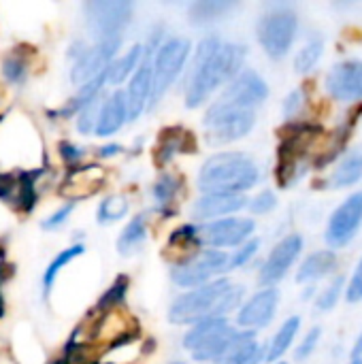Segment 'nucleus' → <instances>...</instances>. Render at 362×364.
<instances>
[{
    "label": "nucleus",
    "mask_w": 362,
    "mask_h": 364,
    "mask_svg": "<svg viewBox=\"0 0 362 364\" xmlns=\"http://www.w3.org/2000/svg\"><path fill=\"white\" fill-rule=\"evenodd\" d=\"M247 49L241 43H224L220 36H207L194 51L192 68L186 79V107H201L218 87L226 85L243 70Z\"/></svg>",
    "instance_id": "f257e3e1"
},
{
    "label": "nucleus",
    "mask_w": 362,
    "mask_h": 364,
    "mask_svg": "<svg viewBox=\"0 0 362 364\" xmlns=\"http://www.w3.org/2000/svg\"><path fill=\"white\" fill-rule=\"evenodd\" d=\"M243 294V286H237L224 277L213 279L177 296L169 307V322L177 326H194L196 322L209 318H226V314L241 307Z\"/></svg>",
    "instance_id": "f03ea898"
},
{
    "label": "nucleus",
    "mask_w": 362,
    "mask_h": 364,
    "mask_svg": "<svg viewBox=\"0 0 362 364\" xmlns=\"http://www.w3.org/2000/svg\"><path fill=\"white\" fill-rule=\"evenodd\" d=\"M322 134H324L322 124L312 119H292L284 126L280 149H277V168H275L280 188L288 190L305 177L314 160L312 149Z\"/></svg>",
    "instance_id": "7ed1b4c3"
},
{
    "label": "nucleus",
    "mask_w": 362,
    "mask_h": 364,
    "mask_svg": "<svg viewBox=\"0 0 362 364\" xmlns=\"http://www.w3.org/2000/svg\"><path fill=\"white\" fill-rule=\"evenodd\" d=\"M260 181L256 160L241 151H222L207 158L198 171L203 194H245Z\"/></svg>",
    "instance_id": "20e7f679"
},
{
    "label": "nucleus",
    "mask_w": 362,
    "mask_h": 364,
    "mask_svg": "<svg viewBox=\"0 0 362 364\" xmlns=\"http://www.w3.org/2000/svg\"><path fill=\"white\" fill-rule=\"evenodd\" d=\"M299 34V15L288 4H275L260 15L256 36L262 51L271 60H282L290 53Z\"/></svg>",
    "instance_id": "39448f33"
},
{
    "label": "nucleus",
    "mask_w": 362,
    "mask_h": 364,
    "mask_svg": "<svg viewBox=\"0 0 362 364\" xmlns=\"http://www.w3.org/2000/svg\"><path fill=\"white\" fill-rule=\"evenodd\" d=\"M203 126L207 132V141L211 145L235 143L254 130L256 111L243 109V107L226 102V100H218L207 109V113L203 117Z\"/></svg>",
    "instance_id": "423d86ee"
},
{
    "label": "nucleus",
    "mask_w": 362,
    "mask_h": 364,
    "mask_svg": "<svg viewBox=\"0 0 362 364\" xmlns=\"http://www.w3.org/2000/svg\"><path fill=\"white\" fill-rule=\"evenodd\" d=\"M192 43L186 36H171L162 45L156 47L151 53V90H149V105L160 102V98L169 92V87L181 75L188 58H190Z\"/></svg>",
    "instance_id": "0eeeda50"
},
{
    "label": "nucleus",
    "mask_w": 362,
    "mask_h": 364,
    "mask_svg": "<svg viewBox=\"0 0 362 364\" xmlns=\"http://www.w3.org/2000/svg\"><path fill=\"white\" fill-rule=\"evenodd\" d=\"M230 269V256L220 250H198L194 256L173 264L171 279L181 288H201Z\"/></svg>",
    "instance_id": "6e6552de"
},
{
    "label": "nucleus",
    "mask_w": 362,
    "mask_h": 364,
    "mask_svg": "<svg viewBox=\"0 0 362 364\" xmlns=\"http://www.w3.org/2000/svg\"><path fill=\"white\" fill-rule=\"evenodd\" d=\"M134 4L128 0H96L83 4L85 23L96 41L122 38V30L132 19Z\"/></svg>",
    "instance_id": "1a4fd4ad"
},
{
    "label": "nucleus",
    "mask_w": 362,
    "mask_h": 364,
    "mask_svg": "<svg viewBox=\"0 0 362 364\" xmlns=\"http://www.w3.org/2000/svg\"><path fill=\"white\" fill-rule=\"evenodd\" d=\"M256 230V222L250 218H222L213 222H205L194 226V235L198 245L207 250H228V247H239L245 241L252 239Z\"/></svg>",
    "instance_id": "9d476101"
},
{
    "label": "nucleus",
    "mask_w": 362,
    "mask_h": 364,
    "mask_svg": "<svg viewBox=\"0 0 362 364\" xmlns=\"http://www.w3.org/2000/svg\"><path fill=\"white\" fill-rule=\"evenodd\" d=\"M362 228V190L352 192L344 203L331 213L326 222V245L329 250L337 252L341 247H348Z\"/></svg>",
    "instance_id": "9b49d317"
},
{
    "label": "nucleus",
    "mask_w": 362,
    "mask_h": 364,
    "mask_svg": "<svg viewBox=\"0 0 362 364\" xmlns=\"http://www.w3.org/2000/svg\"><path fill=\"white\" fill-rule=\"evenodd\" d=\"M305 247V241L301 235H288L284 237L267 256V260L260 267V275L258 282L262 284V288H275L288 273L290 269L297 264V260L301 258Z\"/></svg>",
    "instance_id": "f8f14e48"
},
{
    "label": "nucleus",
    "mask_w": 362,
    "mask_h": 364,
    "mask_svg": "<svg viewBox=\"0 0 362 364\" xmlns=\"http://www.w3.org/2000/svg\"><path fill=\"white\" fill-rule=\"evenodd\" d=\"M326 94L346 105H358L362 100V60L348 58L337 62L324 77Z\"/></svg>",
    "instance_id": "ddd939ff"
},
{
    "label": "nucleus",
    "mask_w": 362,
    "mask_h": 364,
    "mask_svg": "<svg viewBox=\"0 0 362 364\" xmlns=\"http://www.w3.org/2000/svg\"><path fill=\"white\" fill-rule=\"evenodd\" d=\"M119 45L122 38H107V41H96L92 47H85V51L75 60L70 68V81L75 85H83L96 79L98 75H102L115 60Z\"/></svg>",
    "instance_id": "4468645a"
},
{
    "label": "nucleus",
    "mask_w": 362,
    "mask_h": 364,
    "mask_svg": "<svg viewBox=\"0 0 362 364\" xmlns=\"http://www.w3.org/2000/svg\"><path fill=\"white\" fill-rule=\"evenodd\" d=\"M267 98H269V85H267L265 77L260 73H256L254 68H243L239 75H235L226 83L220 100L256 111Z\"/></svg>",
    "instance_id": "2eb2a0df"
},
{
    "label": "nucleus",
    "mask_w": 362,
    "mask_h": 364,
    "mask_svg": "<svg viewBox=\"0 0 362 364\" xmlns=\"http://www.w3.org/2000/svg\"><path fill=\"white\" fill-rule=\"evenodd\" d=\"M277 307H280V290L277 288L258 290L239 307V314H237L239 331L256 333L258 328L269 326L277 314Z\"/></svg>",
    "instance_id": "dca6fc26"
},
{
    "label": "nucleus",
    "mask_w": 362,
    "mask_h": 364,
    "mask_svg": "<svg viewBox=\"0 0 362 364\" xmlns=\"http://www.w3.org/2000/svg\"><path fill=\"white\" fill-rule=\"evenodd\" d=\"M362 113V105L358 107V111H354V113H350V115H346V119L326 136V143H324V147L318 151V154H314V160H312V166L314 168H318V171H322V168H326V166H333L335 164V160H339L346 151H348V145H350V136H352V132H354V128H356V124H358V117H361Z\"/></svg>",
    "instance_id": "f3484780"
},
{
    "label": "nucleus",
    "mask_w": 362,
    "mask_h": 364,
    "mask_svg": "<svg viewBox=\"0 0 362 364\" xmlns=\"http://www.w3.org/2000/svg\"><path fill=\"white\" fill-rule=\"evenodd\" d=\"M243 207H247L245 194H203L192 205V218L205 224L222 218H233Z\"/></svg>",
    "instance_id": "a211bd4d"
},
{
    "label": "nucleus",
    "mask_w": 362,
    "mask_h": 364,
    "mask_svg": "<svg viewBox=\"0 0 362 364\" xmlns=\"http://www.w3.org/2000/svg\"><path fill=\"white\" fill-rule=\"evenodd\" d=\"M151 49L145 47L143 62L130 77V85L126 90V102H128V119H137L145 105L149 102V90H151Z\"/></svg>",
    "instance_id": "6ab92c4d"
},
{
    "label": "nucleus",
    "mask_w": 362,
    "mask_h": 364,
    "mask_svg": "<svg viewBox=\"0 0 362 364\" xmlns=\"http://www.w3.org/2000/svg\"><path fill=\"white\" fill-rule=\"evenodd\" d=\"M362 181V147H352L348 149L339 162L335 164V168L329 173V177L322 181L324 188L329 190H346V188H354Z\"/></svg>",
    "instance_id": "aec40b11"
},
{
    "label": "nucleus",
    "mask_w": 362,
    "mask_h": 364,
    "mask_svg": "<svg viewBox=\"0 0 362 364\" xmlns=\"http://www.w3.org/2000/svg\"><path fill=\"white\" fill-rule=\"evenodd\" d=\"M128 119V102H126V92L115 90L113 94H109L105 98V102L100 105L98 111V122H96V134L98 136H111L117 130H122V126Z\"/></svg>",
    "instance_id": "412c9836"
},
{
    "label": "nucleus",
    "mask_w": 362,
    "mask_h": 364,
    "mask_svg": "<svg viewBox=\"0 0 362 364\" xmlns=\"http://www.w3.org/2000/svg\"><path fill=\"white\" fill-rule=\"evenodd\" d=\"M337 264H339L337 252H333V250L312 252L309 256L303 258V262L297 271V282L299 284H316L324 277H331L337 271Z\"/></svg>",
    "instance_id": "4be33fe9"
},
{
    "label": "nucleus",
    "mask_w": 362,
    "mask_h": 364,
    "mask_svg": "<svg viewBox=\"0 0 362 364\" xmlns=\"http://www.w3.org/2000/svg\"><path fill=\"white\" fill-rule=\"evenodd\" d=\"M230 328H235L226 318H209L203 322H196L194 326H190V331L183 335V348L194 354L198 350H203L205 346H209L211 341H215L218 337L226 335Z\"/></svg>",
    "instance_id": "5701e85b"
},
{
    "label": "nucleus",
    "mask_w": 362,
    "mask_h": 364,
    "mask_svg": "<svg viewBox=\"0 0 362 364\" xmlns=\"http://www.w3.org/2000/svg\"><path fill=\"white\" fill-rule=\"evenodd\" d=\"M265 363V348L256 341V333L237 331L235 341L220 364H260Z\"/></svg>",
    "instance_id": "b1692460"
},
{
    "label": "nucleus",
    "mask_w": 362,
    "mask_h": 364,
    "mask_svg": "<svg viewBox=\"0 0 362 364\" xmlns=\"http://www.w3.org/2000/svg\"><path fill=\"white\" fill-rule=\"evenodd\" d=\"M299 333H301V316H290L288 320H284V324L273 335L271 343L265 348V363H280L297 341Z\"/></svg>",
    "instance_id": "393cba45"
},
{
    "label": "nucleus",
    "mask_w": 362,
    "mask_h": 364,
    "mask_svg": "<svg viewBox=\"0 0 362 364\" xmlns=\"http://www.w3.org/2000/svg\"><path fill=\"white\" fill-rule=\"evenodd\" d=\"M143 55H145V47H143V45H134L126 55L113 60L111 66L107 68V83L122 85L126 79H130L132 73H134V70L139 68V64L143 62Z\"/></svg>",
    "instance_id": "a878e982"
},
{
    "label": "nucleus",
    "mask_w": 362,
    "mask_h": 364,
    "mask_svg": "<svg viewBox=\"0 0 362 364\" xmlns=\"http://www.w3.org/2000/svg\"><path fill=\"white\" fill-rule=\"evenodd\" d=\"M100 183H102L100 168L98 166H83V168L73 171V175L68 177L66 188H70V192H66V194H70L73 198H85L83 188H87V196H90V194L100 190Z\"/></svg>",
    "instance_id": "bb28decb"
},
{
    "label": "nucleus",
    "mask_w": 362,
    "mask_h": 364,
    "mask_svg": "<svg viewBox=\"0 0 362 364\" xmlns=\"http://www.w3.org/2000/svg\"><path fill=\"white\" fill-rule=\"evenodd\" d=\"M322 53H324V38L318 34L307 38L294 55V70L299 75L312 73L318 66V62L322 60Z\"/></svg>",
    "instance_id": "cd10ccee"
},
{
    "label": "nucleus",
    "mask_w": 362,
    "mask_h": 364,
    "mask_svg": "<svg viewBox=\"0 0 362 364\" xmlns=\"http://www.w3.org/2000/svg\"><path fill=\"white\" fill-rule=\"evenodd\" d=\"M237 4L235 2H228V0H201V2H194L190 6V21L201 26V23H207V21H215L220 17H224L226 13H230Z\"/></svg>",
    "instance_id": "c85d7f7f"
},
{
    "label": "nucleus",
    "mask_w": 362,
    "mask_h": 364,
    "mask_svg": "<svg viewBox=\"0 0 362 364\" xmlns=\"http://www.w3.org/2000/svg\"><path fill=\"white\" fill-rule=\"evenodd\" d=\"M147 239V224L145 218H134L132 222L126 224V228L122 230L119 239H117V252L122 256H130L132 252H137Z\"/></svg>",
    "instance_id": "c756f323"
},
{
    "label": "nucleus",
    "mask_w": 362,
    "mask_h": 364,
    "mask_svg": "<svg viewBox=\"0 0 362 364\" xmlns=\"http://www.w3.org/2000/svg\"><path fill=\"white\" fill-rule=\"evenodd\" d=\"M344 292H346V277H344V275H335V277L326 284V288L320 290V294L316 296V309L322 311V314L333 311V309L339 305Z\"/></svg>",
    "instance_id": "7c9ffc66"
},
{
    "label": "nucleus",
    "mask_w": 362,
    "mask_h": 364,
    "mask_svg": "<svg viewBox=\"0 0 362 364\" xmlns=\"http://www.w3.org/2000/svg\"><path fill=\"white\" fill-rule=\"evenodd\" d=\"M128 209H130V205H128V200H126L124 196L111 194V196H107V198L100 203V207H98V213H96L98 224H113V222H119L122 218L128 215Z\"/></svg>",
    "instance_id": "2f4dec72"
},
{
    "label": "nucleus",
    "mask_w": 362,
    "mask_h": 364,
    "mask_svg": "<svg viewBox=\"0 0 362 364\" xmlns=\"http://www.w3.org/2000/svg\"><path fill=\"white\" fill-rule=\"evenodd\" d=\"M83 252H85V247H83V245H73V247H66L64 252H60V254L51 260V264L47 267V271H45V275H43L45 292H49V290L53 288V282H55L58 273H60L68 262H73L77 256H81Z\"/></svg>",
    "instance_id": "473e14b6"
},
{
    "label": "nucleus",
    "mask_w": 362,
    "mask_h": 364,
    "mask_svg": "<svg viewBox=\"0 0 362 364\" xmlns=\"http://www.w3.org/2000/svg\"><path fill=\"white\" fill-rule=\"evenodd\" d=\"M179 188H181L179 177H177V175H171V173H164V175L156 181V186H154V198H156L160 205H169L171 200H175Z\"/></svg>",
    "instance_id": "72a5a7b5"
},
{
    "label": "nucleus",
    "mask_w": 362,
    "mask_h": 364,
    "mask_svg": "<svg viewBox=\"0 0 362 364\" xmlns=\"http://www.w3.org/2000/svg\"><path fill=\"white\" fill-rule=\"evenodd\" d=\"M2 75L9 83H15V85H21L28 77V64L23 58L19 55H9L4 62H2Z\"/></svg>",
    "instance_id": "f704fd0d"
},
{
    "label": "nucleus",
    "mask_w": 362,
    "mask_h": 364,
    "mask_svg": "<svg viewBox=\"0 0 362 364\" xmlns=\"http://www.w3.org/2000/svg\"><path fill=\"white\" fill-rule=\"evenodd\" d=\"M305 105H307V92H305V87H297V90H292V92L284 98L282 113H284V117H286L288 122L299 119V115H301V111L305 109Z\"/></svg>",
    "instance_id": "c9c22d12"
},
{
    "label": "nucleus",
    "mask_w": 362,
    "mask_h": 364,
    "mask_svg": "<svg viewBox=\"0 0 362 364\" xmlns=\"http://www.w3.org/2000/svg\"><path fill=\"white\" fill-rule=\"evenodd\" d=\"M320 339H322V328H320V326L309 328V331L305 333V337L299 341L297 350H294V360L303 363V360L312 358V356H314V352H316V350H318V346H320Z\"/></svg>",
    "instance_id": "e433bc0d"
},
{
    "label": "nucleus",
    "mask_w": 362,
    "mask_h": 364,
    "mask_svg": "<svg viewBox=\"0 0 362 364\" xmlns=\"http://www.w3.org/2000/svg\"><path fill=\"white\" fill-rule=\"evenodd\" d=\"M247 207L254 215H267L277 207V194L273 190H260L254 198L247 200Z\"/></svg>",
    "instance_id": "4c0bfd02"
},
{
    "label": "nucleus",
    "mask_w": 362,
    "mask_h": 364,
    "mask_svg": "<svg viewBox=\"0 0 362 364\" xmlns=\"http://www.w3.org/2000/svg\"><path fill=\"white\" fill-rule=\"evenodd\" d=\"M98 111H100V102L98 98L90 105H85L79 113H77V130L81 134H90L96 130V122H98Z\"/></svg>",
    "instance_id": "58836bf2"
},
{
    "label": "nucleus",
    "mask_w": 362,
    "mask_h": 364,
    "mask_svg": "<svg viewBox=\"0 0 362 364\" xmlns=\"http://www.w3.org/2000/svg\"><path fill=\"white\" fill-rule=\"evenodd\" d=\"M258 250H260V241L256 237H252L250 241H245L243 245H239L237 252L230 256V269H241V267L250 264L256 258Z\"/></svg>",
    "instance_id": "ea45409f"
},
{
    "label": "nucleus",
    "mask_w": 362,
    "mask_h": 364,
    "mask_svg": "<svg viewBox=\"0 0 362 364\" xmlns=\"http://www.w3.org/2000/svg\"><path fill=\"white\" fill-rule=\"evenodd\" d=\"M348 303H361L362 301V258L358 260L354 273L350 279H346V292H344Z\"/></svg>",
    "instance_id": "a19ab883"
},
{
    "label": "nucleus",
    "mask_w": 362,
    "mask_h": 364,
    "mask_svg": "<svg viewBox=\"0 0 362 364\" xmlns=\"http://www.w3.org/2000/svg\"><path fill=\"white\" fill-rule=\"evenodd\" d=\"M75 200H70V203H66L64 207H60L58 211H53L45 222H43V228L45 230H58V228H62L64 224H66V220H68V215L75 211Z\"/></svg>",
    "instance_id": "79ce46f5"
},
{
    "label": "nucleus",
    "mask_w": 362,
    "mask_h": 364,
    "mask_svg": "<svg viewBox=\"0 0 362 364\" xmlns=\"http://www.w3.org/2000/svg\"><path fill=\"white\" fill-rule=\"evenodd\" d=\"M124 294H126V279H124V282L119 279V282L107 292V296L100 301L98 307H100V309H113V307H117V305L124 301Z\"/></svg>",
    "instance_id": "37998d69"
},
{
    "label": "nucleus",
    "mask_w": 362,
    "mask_h": 364,
    "mask_svg": "<svg viewBox=\"0 0 362 364\" xmlns=\"http://www.w3.org/2000/svg\"><path fill=\"white\" fill-rule=\"evenodd\" d=\"M60 154H62V158H64L70 166H75L79 160H83V154H85V151H83L81 147H77V145L64 141V143L60 145Z\"/></svg>",
    "instance_id": "c03bdc74"
},
{
    "label": "nucleus",
    "mask_w": 362,
    "mask_h": 364,
    "mask_svg": "<svg viewBox=\"0 0 362 364\" xmlns=\"http://www.w3.org/2000/svg\"><path fill=\"white\" fill-rule=\"evenodd\" d=\"M98 154L102 156V158H111V156H115V154H122V147L119 145H105V147H100L98 149Z\"/></svg>",
    "instance_id": "a18cd8bd"
},
{
    "label": "nucleus",
    "mask_w": 362,
    "mask_h": 364,
    "mask_svg": "<svg viewBox=\"0 0 362 364\" xmlns=\"http://www.w3.org/2000/svg\"><path fill=\"white\" fill-rule=\"evenodd\" d=\"M350 360H361L362 363V331H361V335L356 337V341H354V348H352Z\"/></svg>",
    "instance_id": "49530a36"
},
{
    "label": "nucleus",
    "mask_w": 362,
    "mask_h": 364,
    "mask_svg": "<svg viewBox=\"0 0 362 364\" xmlns=\"http://www.w3.org/2000/svg\"><path fill=\"white\" fill-rule=\"evenodd\" d=\"M275 364H286V363H284V360H280V363H275Z\"/></svg>",
    "instance_id": "de8ad7c7"
},
{
    "label": "nucleus",
    "mask_w": 362,
    "mask_h": 364,
    "mask_svg": "<svg viewBox=\"0 0 362 364\" xmlns=\"http://www.w3.org/2000/svg\"><path fill=\"white\" fill-rule=\"evenodd\" d=\"M173 364H186V363H173Z\"/></svg>",
    "instance_id": "09e8293b"
}]
</instances>
